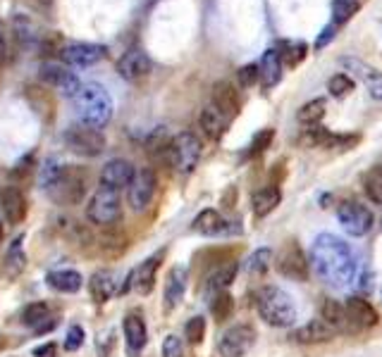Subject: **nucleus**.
I'll list each match as a JSON object with an SVG mask.
<instances>
[{"mask_svg":"<svg viewBox=\"0 0 382 357\" xmlns=\"http://www.w3.org/2000/svg\"><path fill=\"white\" fill-rule=\"evenodd\" d=\"M311 265L320 281H325L332 288H346L356 281L358 274V257L339 236L332 233H320L311 248Z\"/></svg>","mask_w":382,"mask_h":357,"instance_id":"1","label":"nucleus"},{"mask_svg":"<svg viewBox=\"0 0 382 357\" xmlns=\"http://www.w3.org/2000/svg\"><path fill=\"white\" fill-rule=\"evenodd\" d=\"M72 105L81 124L93 129H103L113 117L110 93L100 84H84L81 91L72 98Z\"/></svg>","mask_w":382,"mask_h":357,"instance_id":"2","label":"nucleus"},{"mask_svg":"<svg viewBox=\"0 0 382 357\" xmlns=\"http://www.w3.org/2000/svg\"><path fill=\"white\" fill-rule=\"evenodd\" d=\"M256 307L263 321H268L270 326L286 329L296 321V305L291 300V295L282 291L279 286H263L256 293Z\"/></svg>","mask_w":382,"mask_h":357,"instance_id":"3","label":"nucleus"},{"mask_svg":"<svg viewBox=\"0 0 382 357\" xmlns=\"http://www.w3.org/2000/svg\"><path fill=\"white\" fill-rule=\"evenodd\" d=\"M46 196L58 205H77L86 193V176L74 164H63L58 176L43 188Z\"/></svg>","mask_w":382,"mask_h":357,"instance_id":"4","label":"nucleus"},{"mask_svg":"<svg viewBox=\"0 0 382 357\" xmlns=\"http://www.w3.org/2000/svg\"><path fill=\"white\" fill-rule=\"evenodd\" d=\"M86 217L88 222L96 226H113L120 222L122 217V201H120V191L98 186V191L88 198L86 205Z\"/></svg>","mask_w":382,"mask_h":357,"instance_id":"5","label":"nucleus"},{"mask_svg":"<svg viewBox=\"0 0 382 357\" xmlns=\"http://www.w3.org/2000/svg\"><path fill=\"white\" fill-rule=\"evenodd\" d=\"M311 260L306 257L304 248L299 245V241H284V245L279 248L277 257H275V267L282 277L291 279V281H309L311 274Z\"/></svg>","mask_w":382,"mask_h":357,"instance_id":"6","label":"nucleus"},{"mask_svg":"<svg viewBox=\"0 0 382 357\" xmlns=\"http://www.w3.org/2000/svg\"><path fill=\"white\" fill-rule=\"evenodd\" d=\"M65 146L77 155L84 157H96L105 150V136L100 134V129L93 127H70L65 132Z\"/></svg>","mask_w":382,"mask_h":357,"instance_id":"7","label":"nucleus"},{"mask_svg":"<svg viewBox=\"0 0 382 357\" xmlns=\"http://www.w3.org/2000/svg\"><path fill=\"white\" fill-rule=\"evenodd\" d=\"M337 219L339 224H342V229L349 233V236H366L368 231L373 229V212L366 208V205H361L356 201H344L337 205Z\"/></svg>","mask_w":382,"mask_h":357,"instance_id":"8","label":"nucleus"},{"mask_svg":"<svg viewBox=\"0 0 382 357\" xmlns=\"http://www.w3.org/2000/svg\"><path fill=\"white\" fill-rule=\"evenodd\" d=\"M201 141L196 139V134L182 132L172 139V167L180 174H191L196 169V164L201 160Z\"/></svg>","mask_w":382,"mask_h":357,"instance_id":"9","label":"nucleus"},{"mask_svg":"<svg viewBox=\"0 0 382 357\" xmlns=\"http://www.w3.org/2000/svg\"><path fill=\"white\" fill-rule=\"evenodd\" d=\"M155 188H158V176L151 167H143L136 171L134 181L129 183L127 188V201H129V208L134 212H143L151 205L153 196H155Z\"/></svg>","mask_w":382,"mask_h":357,"instance_id":"10","label":"nucleus"},{"mask_svg":"<svg viewBox=\"0 0 382 357\" xmlns=\"http://www.w3.org/2000/svg\"><path fill=\"white\" fill-rule=\"evenodd\" d=\"M254 341H256L254 326L237 324L222 334L220 343H217V353H220V357H244L254 348Z\"/></svg>","mask_w":382,"mask_h":357,"instance_id":"11","label":"nucleus"},{"mask_svg":"<svg viewBox=\"0 0 382 357\" xmlns=\"http://www.w3.org/2000/svg\"><path fill=\"white\" fill-rule=\"evenodd\" d=\"M108 55V48L100 43H67L60 50V60L70 67H91Z\"/></svg>","mask_w":382,"mask_h":357,"instance_id":"12","label":"nucleus"},{"mask_svg":"<svg viewBox=\"0 0 382 357\" xmlns=\"http://www.w3.org/2000/svg\"><path fill=\"white\" fill-rule=\"evenodd\" d=\"M162 257H165V250H160V252H155V255L143 260V262L136 267L132 274H129V281H127L125 291H127V288H134L139 295L151 293L153 286H155V274H158L160 265H162Z\"/></svg>","mask_w":382,"mask_h":357,"instance_id":"13","label":"nucleus"},{"mask_svg":"<svg viewBox=\"0 0 382 357\" xmlns=\"http://www.w3.org/2000/svg\"><path fill=\"white\" fill-rule=\"evenodd\" d=\"M41 79H43L48 86L58 88V91L67 95V98H74V95L81 91V86H84L77 74L70 72L67 67L56 65V63H46L41 67Z\"/></svg>","mask_w":382,"mask_h":357,"instance_id":"14","label":"nucleus"},{"mask_svg":"<svg viewBox=\"0 0 382 357\" xmlns=\"http://www.w3.org/2000/svg\"><path fill=\"white\" fill-rule=\"evenodd\" d=\"M136 176V169L134 164L125 160V157H115V160L105 162L103 169H100V186H108V188H129V183L134 181Z\"/></svg>","mask_w":382,"mask_h":357,"instance_id":"15","label":"nucleus"},{"mask_svg":"<svg viewBox=\"0 0 382 357\" xmlns=\"http://www.w3.org/2000/svg\"><path fill=\"white\" fill-rule=\"evenodd\" d=\"M0 212L8 224H22L29 212L26 196L17 186H3L0 188Z\"/></svg>","mask_w":382,"mask_h":357,"instance_id":"16","label":"nucleus"},{"mask_svg":"<svg viewBox=\"0 0 382 357\" xmlns=\"http://www.w3.org/2000/svg\"><path fill=\"white\" fill-rule=\"evenodd\" d=\"M118 72L122 79L127 81H139L151 72V58L141 50V48H132L120 58L118 63Z\"/></svg>","mask_w":382,"mask_h":357,"instance_id":"17","label":"nucleus"},{"mask_svg":"<svg viewBox=\"0 0 382 357\" xmlns=\"http://www.w3.org/2000/svg\"><path fill=\"white\" fill-rule=\"evenodd\" d=\"M344 307H346V314H349V321H351L353 329H373V326H378L380 314L366 298H361V295H351V298H346Z\"/></svg>","mask_w":382,"mask_h":357,"instance_id":"18","label":"nucleus"},{"mask_svg":"<svg viewBox=\"0 0 382 357\" xmlns=\"http://www.w3.org/2000/svg\"><path fill=\"white\" fill-rule=\"evenodd\" d=\"M339 63H342V67H346V70H349L353 77L363 81L375 100L382 102V74L375 70V67L361 63V60H356V58H342Z\"/></svg>","mask_w":382,"mask_h":357,"instance_id":"19","label":"nucleus"},{"mask_svg":"<svg viewBox=\"0 0 382 357\" xmlns=\"http://www.w3.org/2000/svg\"><path fill=\"white\" fill-rule=\"evenodd\" d=\"M122 331H125V341H127V350L129 355H139L148 343V329L146 321L139 312H129L125 321H122Z\"/></svg>","mask_w":382,"mask_h":357,"instance_id":"20","label":"nucleus"},{"mask_svg":"<svg viewBox=\"0 0 382 357\" xmlns=\"http://www.w3.org/2000/svg\"><path fill=\"white\" fill-rule=\"evenodd\" d=\"M187 284H189V274L184 267H172L167 272L165 279V293H162V300H165V310L172 312L177 305L184 300V293H187Z\"/></svg>","mask_w":382,"mask_h":357,"instance_id":"21","label":"nucleus"},{"mask_svg":"<svg viewBox=\"0 0 382 357\" xmlns=\"http://www.w3.org/2000/svg\"><path fill=\"white\" fill-rule=\"evenodd\" d=\"M213 105L217 110H222L229 119H234V117L239 114L242 102H239V93H237V88L232 81H217V84L213 86Z\"/></svg>","mask_w":382,"mask_h":357,"instance_id":"22","label":"nucleus"},{"mask_svg":"<svg viewBox=\"0 0 382 357\" xmlns=\"http://www.w3.org/2000/svg\"><path fill=\"white\" fill-rule=\"evenodd\" d=\"M22 321H24L26 326H31L36 334L51 331V329L58 324V319L51 314V307H48L46 303H31V305H26L24 312H22Z\"/></svg>","mask_w":382,"mask_h":357,"instance_id":"23","label":"nucleus"},{"mask_svg":"<svg viewBox=\"0 0 382 357\" xmlns=\"http://www.w3.org/2000/svg\"><path fill=\"white\" fill-rule=\"evenodd\" d=\"M227 224L229 222H224L220 212L206 208L196 215L194 224H191V231L201 233V236H222V233H227Z\"/></svg>","mask_w":382,"mask_h":357,"instance_id":"24","label":"nucleus"},{"mask_svg":"<svg viewBox=\"0 0 382 357\" xmlns=\"http://www.w3.org/2000/svg\"><path fill=\"white\" fill-rule=\"evenodd\" d=\"M282 58H279L277 48H268L263 53L261 63H258V70H261V86L263 88H272L279 84L282 79Z\"/></svg>","mask_w":382,"mask_h":357,"instance_id":"25","label":"nucleus"},{"mask_svg":"<svg viewBox=\"0 0 382 357\" xmlns=\"http://www.w3.org/2000/svg\"><path fill=\"white\" fill-rule=\"evenodd\" d=\"M229 117L222 112V110H217L215 105H208V107H203V112H201V129H203V134L208 136V139H213V141H220L224 132L229 129Z\"/></svg>","mask_w":382,"mask_h":357,"instance_id":"26","label":"nucleus"},{"mask_svg":"<svg viewBox=\"0 0 382 357\" xmlns=\"http://www.w3.org/2000/svg\"><path fill=\"white\" fill-rule=\"evenodd\" d=\"M334 329L327 324L325 319H311L309 324H304L299 331L294 334V339L299 343H306V346H316V343H327V341H332L334 339Z\"/></svg>","mask_w":382,"mask_h":357,"instance_id":"27","label":"nucleus"},{"mask_svg":"<svg viewBox=\"0 0 382 357\" xmlns=\"http://www.w3.org/2000/svg\"><path fill=\"white\" fill-rule=\"evenodd\" d=\"M88 288H91L96 303H108V300L118 293V277H115L110 270H100L88 281Z\"/></svg>","mask_w":382,"mask_h":357,"instance_id":"28","label":"nucleus"},{"mask_svg":"<svg viewBox=\"0 0 382 357\" xmlns=\"http://www.w3.org/2000/svg\"><path fill=\"white\" fill-rule=\"evenodd\" d=\"M320 319H325L337 334H344V331H349V329H353L349 321V314H346V307L339 305L337 300H332V298H325L323 305H320Z\"/></svg>","mask_w":382,"mask_h":357,"instance_id":"29","label":"nucleus"},{"mask_svg":"<svg viewBox=\"0 0 382 357\" xmlns=\"http://www.w3.org/2000/svg\"><path fill=\"white\" fill-rule=\"evenodd\" d=\"M279 201H282V191L270 183V186L258 188L256 193L251 196V212H254L256 217H268L279 205Z\"/></svg>","mask_w":382,"mask_h":357,"instance_id":"30","label":"nucleus"},{"mask_svg":"<svg viewBox=\"0 0 382 357\" xmlns=\"http://www.w3.org/2000/svg\"><path fill=\"white\" fill-rule=\"evenodd\" d=\"M46 284L58 293H77L84 279L77 270H53L46 274Z\"/></svg>","mask_w":382,"mask_h":357,"instance_id":"31","label":"nucleus"},{"mask_svg":"<svg viewBox=\"0 0 382 357\" xmlns=\"http://www.w3.org/2000/svg\"><path fill=\"white\" fill-rule=\"evenodd\" d=\"M277 50H279V58H282V65L296 67V65H301L306 60V55H309V46H306L304 41H282V43L277 46Z\"/></svg>","mask_w":382,"mask_h":357,"instance_id":"32","label":"nucleus"},{"mask_svg":"<svg viewBox=\"0 0 382 357\" xmlns=\"http://www.w3.org/2000/svg\"><path fill=\"white\" fill-rule=\"evenodd\" d=\"M363 191L368 201L382 205V164H375L363 174Z\"/></svg>","mask_w":382,"mask_h":357,"instance_id":"33","label":"nucleus"},{"mask_svg":"<svg viewBox=\"0 0 382 357\" xmlns=\"http://www.w3.org/2000/svg\"><path fill=\"white\" fill-rule=\"evenodd\" d=\"M237 272H239V265H237V260H232V262L217 267L213 274H208V286L215 288V291H224L227 286L234 284Z\"/></svg>","mask_w":382,"mask_h":357,"instance_id":"34","label":"nucleus"},{"mask_svg":"<svg viewBox=\"0 0 382 357\" xmlns=\"http://www.w3.org/2000/svg\"><path fill=\"white\" fill-rule=\"evenodd\" d=\"M210 312H213V319L217 324H224L232 317V312H234V298H232V293L227 291L215 293L213 303H210Z\"/></svg>","mask_w":382,"mask_h":357,"instance_id":"35","label":"nucleus"},{"mask_svg":"<svg viewBox=\"0 0 382 357\" xmlns=\"http://www.w3.org/2000/svg\"><path fill=\"white\" fill-rule=\"evenodd\" d=\"M323 117H325V100L323 98L306 102V105L299 107V112H296V119L306 127H316Z\"/></svg>","mask_w":382,"mask_h":357,"instance_id":"36","label":"nucleus"},{"mask_svg":"<svg viewBox=\"0 0 382 357\" xmlns=\"http://www.w3.org/2000/svg\"><path fill=\"white\" fill-rule=\"evenodd\" d=\"M361 0H332V24L342 26L358 12Z\"/></svg>","mask_w":382,"mask_h":357,"instance_id":"37","label":"nucleus"},{"mask_svg":"<svg viewBox=\"0 0 382 357\" xmlns=\"http://www.w3.org/2000/svg\"><path fill=\"white\" fill-rule=\"evenodd\" d=\"M270 267H272V250L270 248H258L254 255L249 257L247 272L251 274V277H263Z\"/></svg>","mask_w":382,"mask_h":357,"instance_id":"38","label":"nucleus"},{"mask_svg":"<svg viewBox=\"0 0 382 357\" xmlns=\"http://www.w3.org/2000/svg\"><path fill=\"white\" fill-rule=\"evenodd\" d=\"M22 270H24V255H22V236H19L12 241L8 257H5V272H8V277H17Z\"/></svg>","mask_w":382,"mask_h":357,"instance_id":"39","label":"nucleus"},{"mask_svg":"<svg viewBox=\"0 0 382 357\" xmlns=\"http://www.w3.org/2000/svg\"><path fill=\"white\" fill-rule=\"evenodd\" d=\"M353 88H356V84H353V79L349 77V74H334V77L327 81V91H330V95H334V98H344L346 93H351Z\"/></svg>","mask_w":382,"mask_h":357,"instance_id":"40","label":"nucleus"},{"mask_svg":"<svg viewBox=\"0 0 382 357\" xmlns=\"http://www.w3.org/2000/svg\"><path fill=\"white\" fill-rule=\"evenodd\" d=\"M184 339H187L191 346H201L203 339H206V319L203 317H191L184 326Z\"/></svg>","mask_w":382,"mask_h":357,"instance_id":"41","label":"nucleus"},{"mask_svg":"<svg viewBox=\"0 0 382 357\" xmlns=\"http://www.w3.org/2000/svg\"><path fill=\"white\" fill-rule=\"evenodd\" d=\"M272 139H275V129H263V132H258L249 146V155L256 157V155L265 153V150L272 146Z\"/></svg>","mask_w":382,"mask_h":357,"instance_id":"42","label":"nucleus"},{"mask_svg":"<svg viewBox=\"0 0 382 357\" xmlns=\"http://www.w3.org/2000/svg\"><path fill=\"white\" fill-rule=\"evenodd\" d=\"M237 79H239V86L251 88L256 81H261V70H258V65H244L242 70L237 72Z\"/></svg>","mask_w":382,"mask_h":357,"instance_id":"43","label":"nucleus"},{"mask_svg":"<svg viewBox=\"0 0 382 357\" xmlns=\"http://www.w3.org/2000/svg\"><path fill=\"white\" fill-rule=\"evenodd\" d=\"M81 346H84V329L79 324H74L70 326V331L65 336V350L67 353H74V350H79Z\"/></svg>","mask_w":382,"mask_h":357,"instance_id":"44","label":"nucleus"},{"mask_svg":"<svg viewBox=\"0 0 382 357\" xmlns=\"http://www.w3.org/2000/svg\"><path fill=\"white\" fill-rule=\"evenodd\" d=\"M162 357H182V339L167 336V339L162 341Z\"/></svg>","mask_w":382,"mask_h":357,"instance_id":"45","label":"nucleus"},{"mask_svg":"<svg viewBox=\"0 0 382 357\" xmlns=\"http://www.w3.org/2000/svg\"><path fill=\"white\" fill-rule=\"evenodd\" d=\"M33 357H58V343H43L33 350Z\"/></svg>","mask_w":382,"mask_h":357,"instance_id":"46","label":"nucleus"},{"mask_svg":"<svg viewBox=\"0 0 382 357\" xmlns=\"http://www.w3.org/2000/svg\"><path fill=\"white\" fill-rule=\"evenodd\" d=\"M337 29H339V26H334V24H327V26H325L323 33H320V38H318V43H316L318 50H320V48H325L327 43H330V41L334 38V33H337Z\"/></svg>","mask_w":382,"mask_h":357,"instance_id":"47","label":"nucleus"},{"mask_svg":"<svg viewBox=\"0 0 382 357\" xmlns=\"http://www.w3.org/2000/svg\"><path fill=\"white\" fill-rule=\"evenodd\" d=\"M113 343H115V331H108L103 339H98V353H100V357H108V353H110V348H113Z\"/></svg>","mask_w":382,"mask_h":357,"instance_id":"48","label":"nucleus"},{"mask_svg":"<svg viewBox=\"0 0 382 357\" xmlns=\"http://www.w3.org/2000/svg\"><path fill=\"white\" fill-rule=\"evenodd\" d=\"M222 205L227 210H232L237 205V186H227L224 188V193H222Z\"/></svg>","mask_w":382,"mask_h":357,"instance_id":"49","label":"nucleus"},{"mask_svg":"<svg viewBox=\"0 0 382 357\" xmlns=\"http://www.w3.org/2000/svg\"><path fill=\"white\" fill-rule=\"evenodd\" d=\"M5 58H8V43H5V38L0 36V65L5 63Z\"/></svg>","mask_w":382,"mask_h":357,"instance_id":"50","label":"nucleus"},{"mask_svg":"<svg viewBox=\"0 0 382 357\" xmlns=\"http://www.w3.org/2000/svg\"><path fill=\"white\" fill-rule=\"evenodd\" d=\"M5 346H8V341H5V336H0V350H3Z\"/></svg>","mask_w":382,"mask_h":357,"instance_id":"51","label":"nucleus"}]
</instances>
